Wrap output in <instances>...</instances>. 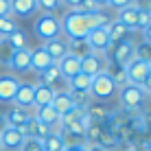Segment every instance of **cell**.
<instances>
[{
    "instance_id": "1",
    "label": "cell",
    "mask_w": 151,
    "mask_h": 151,
    "mask_svg": "<svg viewBox=\"0 0 151 151\" xmlns=\"http://www.w3.org/2000/svg\"><path fill=\"white\" fill-rule=\"evenodd\" d=\"M59 24H61V33L70 42V40H86L92 29L107 27V24H110V18H107V13L103 11V9H99L96 13H90V15L68 11L59 20Z\"/></svg>"
},
{
    "instance_id": "2",
    "label": "cell",
    "mask_w": 151,
    "mask_h": 151,
    "mask_svg": "<svg viewBox=\"0 0 151 151\" xmlns=\"http://www.w3.org/2000/svg\"><path fill=\"white\" fill-rule=\"evenodd\" d=\"M118 99H121V105L125 112L129 110H142L145 101H147V92L140 86H134V83H127V86L118 88Z\"/></svg>"
},
{
    "instance_id": "3",
    "label": "cell",
    "mask_w": 151,
    "mask_h": 151,
    "mask_svg": "<svg viewBox=\"0 0 151 151\" xmlns=\"http://www.w3.org/2000/svg\"><path fill=\"white\" fill-rule=\"evenodd\" d=\"M33 33L37 35L40 40L48 42V40L61 35V24L53 13H40L37 20H35V24H33Z\"/></svg>"
},
{
    "instance_id": "4",
    "label": "cell",
    "mask_w": 151,
    "mask_h": 151,
    "mask_svg": "<svg viewBox=\"0 0 151 151\" xmlns=\"http://www.w3.org/2000/svg\"><path fill=\"white\" fill-rule=\"evenodd\" d=\"M118 92V88L114 86V81L105 75V70L99 72L96 77H92V86H90V96L94 101H103L105 103L107 99H112Z\"/></svg>"
},
{
    "instance_id": "5",
    "label": "cell",
    "mask_w": 151,
    "mask_h": 151,
    "mask_svg": "<svg viewBox=\"0 0 151 151\" xmlns=\"http://www.w3.org/2000/svg\"><path fill=\"white\" fill-rule=\"evenodd\" d=\"M134 57H136V44H134L132 40H125V42H118V44L110 46V50L105 53V61L127 66Z\"/></svg>"
},
{
    "instance_id": "6",
    "label": "cell",
    "mask_w": 151,
    "mask_h": 151,
    "mask_svg": "<svg viewBox=\"0 0 151 151\" xmlns=\"http://www.w3.org/2000/svg\"><path fill=\"white\" fill-rule=\"evenodd\" d=\"M86 42H88V46H90V50H92V53H96V55H105L107 50H110V46H112L110 37H107V29L105 27L92 29L90 33H88Z\"/></svg>"
},
{
    "instance_id": "7",
    "label": "cell",
    "mask_w": 151,
    "mask_h": 151,
    "mask_svg": "<svg viewBox=\"0 0 151 151\" xmlns=\"http://www.w3.org/2000/svg\"><path fill=\"white\" fill-rule=\"evenodd\" d=\"M125 70H127V81L134 83V86H140V88H142L145 83L149 81V64L136 59V57H134V59L125 66Z\"/></svg>"
},
{
    "instance_id": "8",
    "label": "cell",
    "mask_w": 151,
    "mask_h": 151,
    "mask_svg": "<svg viewBox=\"0 0 151 151\" xmlns=\"http://www.w3.org/2000/svg\"><path fill=\"white\" fill-rule=\"evenodd\" d=\"M7 66H9L13 72H18V75L29 72V70H31V48L13 50L11 57H9V61H7Z\"/></svg>"
},
{
    "instance_id": "9",
    "label": "cell",
    "mask_w": 151,
    "mask_h": 151,
    "mask_svg": "<svg viewBox=\"0 0 151 151\" xmlns=\"http://www.w3.org/2000/svg\"><path fill=\"white\" fill-rule=\"evenodd\" d=\"M105 55H96V53H90L81 59V72L88 77H96L99 72L105 70Z\"/></svg>"
},
{
    "instance_id": "10",
    "label": "cell",
    "mask_w": 151,
    "mask_h": 151,
    "mask_svg": "<svg viewBox=\"0 0 151 151\" xmlns=\"http://www.w3.org/2000/svg\"><path fill=\"white\" fill-rule=\"evenodd\" d=\"M42 48L48 53V57L55 61V64L61 59V57H66V55L70 53V48H68V40L61 37V35H59V37L48 40V42H44V46H42Z\"/></svg>"
},
{
    "instance_id": "11",
    "label": "cell",
    "mask_w": 151,
    "mask_h": 151,
    "mask_svg": "<svg viewBox=\"0 0 151 151\" xmlns=\"http://www.w3.org/2000/svg\"><path fill=\"white\" fill-rule=\"evenodd\" d=\"M57 68H59L61 77L68 81V79H72V77H77V75L81 72V59H79L77 55L68 53L66 57H61V59L57 61Z\"/></svg>"
},
{
    "instance_id": "12",
    "label": "cell",
    "mask_w": 151,
    "mask_h": 151,
    "mask_svg": "<svg viewBox=\"0 0 151 151\" xmlns=\"http://www.w3.org/2000/svg\"><path fill=\"white\" fill-rule=\"evenodd\" d=\"M18 77L15 75H0V103H11L18 92Z\"/></svg>"
},
{
    "instance_id": "13",
    "label": "cell",
    "mask_w": 151,
    "mask_h": 151,
    "mask_svg": "<svg viewBox=\"0 0 151 151\" xmlns=\"http://www.w3.org/2000/svg\"><path fill=\"white\" fill-rule=\"evenodd\" d=\"M22 140H24V136L20 134V129L7 127L2 134H0V149H4V151H20Z\"/></svg>"
},
{
    "instance_id": "14",
    "label": "cell",
    "mask_w": 151,
    "mask_h": 151,
    "mask_svg": "<svg viewBox=\"0 0 151 151\" xmlns=\"http://www.w3.org/2000/svg\"><path fill=\"white\" fill-rule=\"evenodd\" d=\"M33 94H35V83H20L18 92H15V96H13L11 103L15 107H24V110H29V107H33Z\"/></svg>"
},
{
    "instance_id": "15",
    "label": "cell",
    "mask_w": 151,
    "mask_h": 151,
    "mask_svg": "<svg viewBox=\"0 0 151 151\" xmlns=\"http://www.w3.org/2000/svg\"><path fill=\"white\" fill-rule=\"evenodd\" d=\"M138 11H140V4H129V7L118 11L116 22H121L123 27H127L134 33V31H138Z\"/></svg>"
},
{
    "instance_id": "16",
    "label": "cell",
    "mask_w": 151,
    "mask_h": 151,
    "mask_svg": "<svg viewBox=\"0 0 151 151\" xmlns=\"http://www.w3.org/2000/svg\"><path fill=\"white\" fill-rule=\"evenodd\" d=\"M33 116L29 110H24V107H9V112L4 114V121H7V127H15V129H20V127H24V123L29 121V118Z\"/></svg>"
},
{
    "instance_id": "17",
    "label": "cell",
    "mask_w": 151,
    "mask_h": 151,
    "mask_svg": "<svg viewBox=\"0 0 151 151\" xmlns=\"http://www.w3.org/2000/svg\"><path fill=\"white\" fill-rule=\"evenodd\" d=\"M53 64H55V61L48 57V53H46L42 46H40V48H31V70H35L40 75L42 70H46L48 66H53Z\"/></svg>"
},
{
    "instance_id": "18",
    "label": "cell",
    "mask_w": 151,
    "mask_h": 151,
    "mask_svg": "<svg viewBox=\"0 0 151 151\" xmlns=\"http://www.w3.org/2000/svg\"><path fill=\"white\" fill-rule=\"evenodd\" d=\"M9 4H11V13L15 18H29L37 11L35 0H9Z\"/></svg>"
},
{
    "instance_id": "19",
    "label": "cell",
    "mask_w": 151,
    "mask_h": 151,
    "mask_svg": "<svg viewBox=\"0 0 151 151\" xmlns=\"http://www.w3.org/2000/svg\"><path fill=\"white\" fill-rule=\"evenodd\" d=\"M110 112H112V110H110L103 101H92L90 105L86 107L88 118H90V121H94V123H105L107 116H110Z\"/></svg>"
},
{
    "instance_id": "20",
    "label": "cell",
    "mask_w": 151,
    "mask_h": 151,
    "mask_svg": "<svg viewBox=\"0 0 151 151\" xmlns=\"http://www.w3.org/2000/svg\"><path fill=\"white\" fill-rule=\"evenodd\" d=\"M50 105H53V110L59 114V116H64L66 112H70L72 107V101H70V94H68V90H55V96H53V101H50Z\"/></svg>"
},
{
    "instance_id": "21",
    "label": "cell",
    "mask_w": 151,
    "mask_h": 151,
    "mask_svg": "<svg viewBox=\"0 0 151 151\" xmlns=\"http://www.w3.org/2000/svg\"><path fill=\"white\" fill-rule=\"evenodd\" d=\"M105 75L114 81L116 88H123V86L129 83L127 81V70H125V66H121V64H112V61H107V64H105Z\"/></svg>"
},
{
    "instance_id": "22",
    "label": "cell",
    "mask_w": 151,
    "mask_h": 151,
    "mask_svg": "<svg viewBox=\"0 0 151 151\" xmlns=\"http://www.w3.org/2000/svg\"><path fill=\"white\" fill-rule=\"evenodd\" d=\"M55 96V88H48L44 83H35V94H33V107H44L50 105Z\"/></svg>"
},
{
    "instance_id": "23",
    "label": "cell",
    "mask_w": 151,
    "mask_h": 151,
    "mask_svg": "<svg viewBox=\"0 0 151 151\" xmlns=\"http://www.w3.org/2000/svg\"><path fill=\"white\" fill-rule=\"evenodd\" d=\"M107 37H110L112 44H118V42H125V40H129V35H132V31H129L127 27H123L121 22H110L107 24Z\"/></svg>"
},
{
    "instance_id": "24",
    "label": "cell",
    "mask_w": 151,
    "mask_h": 151,
    "mask_svg": "<svg viewBox=\"0 0 151 151\" xmlns=\"http://www.w3.org/2000/svg\"><path fill=\"white\" fill-rule=\"evenodd\" d=\"M35 118L46 125V127H55L57 123H59V114L53 110V105H44V107H37V112H35Z\"/></svg>"
},
{
    "instance_id": "25",
    "label": "cell",
    "mask_w": 151,
    "mask_h": 151,
    "mask_svg": "<svg viewBox=\"0 0 151 151\" xmlns=\"http://www.w3.org/2000/svg\"><path fill=\"white\" fill-rule=\"evenodd\" d=\"M61 79H64V77H61V72H59V68H57V64L48 66L46 70L40 72V83H44V86H48V88H55V83H59Z\"/></svg>"
},
{
    "instance_id": "26",
    "label": "cell",
    "mask_w": 151,
    "mask_h": 151,
    "mask_svg": "<svg viewBox=\"0 0 151 151\" xmlns=\"http://www.w3.org/2000/svg\"><path fill=\"white\" fill-rule=\"evenodd\" d=\"M68 94H70L72 105L79 107V110H86V107L94 101V99L90 96V92H86V90H68Z\"/></svg>"
},
{
    "instance_id": "27",
    "label": "cell",
    "mask_w": 151,
    "mask_h": 151,
    "mask_svg": "<svg viewBox=\"0 0 151 151\" xmlns=\"http://www.w3.org/2000/svg\"><path fill=\"white\" fill-rule=\"evenodd\" d=\"M7 44L11 46L13 50H20V48H29V35L24 33L22 29H15L13 33L7 37Z\"/></svg>"
},
{
    "instance_id": "28",
    "label": "cell",
    "mask_w": 151,
    "mask_h": 151,
    "mask_svg": "<svg viewBox=\"0 0 151 151\" xmlns=\"http://www.w3.org/2000/svg\"><path fill=\"white\" fill-rule=\"evenodd\" d=\"M66 142L61 138V134H48L44 140H42V149L44 151H64Z\"/></svg>"
},
{
    "instance_id": "29",
    "label": "cell",
    "mask_w": 151,
    "mask_h": 151,
    "mask_svg": "<svg viewBox=\"0 0 151 151\" xmlns=\"http://www.w3.org/2000/svg\"><path fill=\"white\" fill-rule=\"evenodd\" d=\"M90 86H92V77L83 75V72H79V75L72 77V79H68V90H86V92H90Z\"/></svg>"
},
{
    "instance_id": "30",
    "label": "cell",
    "mask_w": 151,
    "mask_h": 151,
    "mask_svg": "<svg viewBox=\"0 0 151 151\" xmlns=\"http://www.w3.org/2000/svg\"><path fill=\"white\" fill-rule=\"evenodd\" d=\"M15 29H18V22H15L13 15H2L0 18V40H7Z\"/></svg>"
},
{
    "instance_id": "31",
    "label": "cell",
    "mask_w": 151,
    "mask_h": 151,
    "mask_svg": "<svg viewBox=\"0 0 151 151\" xmlns=\"http://www.w3.org/2000/svg\"><path fill=\"white\" fill-rule=\"evenodd\" d=\"M68 48H70V53H72V55H77L79 59H83L86 55H90V53H92L86 40H70V42H68Z\"/></svg>"
},
{
    "instance_id": "32",
    "label": "cell",
    "mask_w": 151,
    "mask_h": 151,
    "mask_svg": "<svg viewBox=\"0 0 151 151\" xmlns=\"http://www.w3.org/2000/svg\"><path fill=\"white\" fill-rule=\"evenodd\" d=\"M118 145H121V140H118L116 136H114L112 132H107V129L101 134V138H99V147H101V149H105V151H112V149H116Z\"/></svg>"
},
{
    "instance_id": "33",
    "label": "cell",
    "mask_w": 151,
    "mask_h": 151,
    "mask_svg": "<svg viewBox=\"0 0 151 151\" xmlns=\"http://www.w3.org/2000/svg\"><path fill=\"white\" fill-rule=\"evenodd\" d=\"M136 59L145 61V64L151 66V44L149 42H140V44H136Z\"/></svg>"
},
{
    "instance_id": "34",
    "label": "cell",
    "mask_w": 151,
    "mask_h": 151,
    "mask_svg": "<svg viewBox=\"0 0 151 151\" xmlns=\"http://www.w3.org/2000/svg\"><path fill=\"white\" fill-rule=\"evenodd\" d=\"M70 11H75V13H81V15H90V13H96L99 11V7L92 0H81L79 4H77L75 9H70Z\"/></svg>"
},
{
    "instance_id": "35",
    "label": "cell",
    "mask_w": 151,
    "mask_h": 151,
    "mask_svg": "<svg viewBox=\"0 0 151 151\" xmlns=\"http://www.w3.org/2000/svg\"><path fill=\"white\" fill-rule=\"evenodd\" d=\"M37 2V9L42 13H53L61 7V0H35Z\"/></svg>"
},
{
    "instance_id": "36",
    "label": "cell",
    "mask_w": 151,
    "mask_h": 151,
    "mask_svg": "<svg viewBox=\"0 0 151 151\" xmlns=\"http://www.w3.org/2000/svg\"><path fill=\"white\" fill-rule=\"evenodd\" d=\"M20 151H44L42 149V140L37 138H24L20 145Z\"/></svg>"
},
{
    "instance_id": "37",
    "label": "cell",
    "mask_w": 151,
    "mask_h": 151,
    "mask_svg": "<svg viewBox=\"0 0 151 151\" xmlns=\"http://www.w3.org/2000/svg\"><path fill=\"white\" fill-rule=\"evenodd\" d=\"M149 24H151V9L140 7V11H138V29L142 31V29H147Z\"/></svg>"
},
{
    "instance_id": "38",
    "label": "cell",
    "mask_w": 151,
    "mask_h": 151,
    "mask_svg": "<svg viewBox=\"0 0 151 151\" xmlns=\"http://www.w3.org/2000/svg\"><path fill=\"white\" fill-rule=\"evenodd\" d=\"M11 53H13V48L7 44V40H0V64H7Z\"/></svg>"
},
{
    "instance_id": "39",
    "label": "cell",
    "mask_w": 151,
    "mask_h": 151,
    "mask_svg": "<svg viewBox=\"0 0 151 151\" xmlns=\"http://www.w3.org/2000/svg\"><path fill=\"white\" fill-rule=\"evenodd\" d=\"M129 4H138V0H107V7L116 9V11H121V9L129 7Z\"/></svg>"
},
{
    "instance_id": "40",
    "label": "cell",
    "mask_w": 151,
    "mask_h": 151,
    "mask_svg": "<svg viewBox=\"0 0 151 151\" xmlns=\"http://www.w3.org/2000/svg\"><path fill=\"white\" fill-rule=\"evenodd\" d=\"M2 15H11V4L9 0H0V18Z\"/></svg>"
},
{
    "instance_id": "41",
    "label": "cell",
    "mask_w": 151,
    "mask_h": 151,
    "mask_svg": "<svg viewBox=\"0 0 151 151\" xmlns=\"http://www.w3.org/2000/svg\"><path fill=\"white\" fill-rule=\"evenodd\" d=\"M64 151H88L86 145H68V147H64Z\"/></svg>"
},
{
    "instance_id": "42",
    "label": "cell",
    "mask_w": 151,
    "mask_h": 151,
    "mask_svg": "<svg viewBox=\"0 0 151 151\" xmlns=\"http://www.w3.org/2000/svg\"><path fill=\"white\" fill-rule=\"evenodd\" d=\"M79 2H81V0H61V4H66L68 9H75Z\"/></svg>"
},
{
    "instance_id": "43",
    "label": "cell",
    "mask_w": 151,
    "mask_h": 151,
    "mask_svg": "<svg viewBox=\"0 0 151 151\" xmlns=\"http://www.w3.org/2000/svg\"><path fill=\"white\" fill-rule=\"evenodd\" d=\"M142 37H145V42H149V44H151V24L147 29H142Z\"/></svg>"
},
{
    "instance_id": "44",
    "label": "cell",
    "mask_w": 151,
    "mask_h": 151,
    "mask_svg": "<svg viewBox=\"0 0 151 151\" xmlns=\"http://www.w3.org/2000/svg\"><path fill=\"white\" fill-rule=\"evenodd\" d=\"M7 129V121H4V114H0V134Z\"/></svg>"
},
{
    "instance_id": "45",
    "label": "cell",
    "mask_w": 151,
    "mask_h": 151,
    "mask_svg": "<svg viewBox=\"0 0 151 151\" xmlns=\"http://www.w3.org/2000/svg\"><path fill=\"white\" fill-rule=\"evenodd\" d=\"M92 2L96 4L99 9H103V7H107V0H92Z\"/></svg>"
},
{
    "instance_id": "46",
    "label": "cell",
    "mask_w": 151,
    "mask_h": 151,
    "mask_svg": "<svg viewBox=\"0 0 151 151\" xmlns=\"http://www.w3.org/2000/svg\"><path fill=\"white\" fill-rule=\"evenodd\" d=\"M88 151H105V149H101V147H99V145H92V147H86Z\"/></svg>"
},
{
    "instance_id": "47",
    "label": "cell",
    "mask_w": 151,
    "mask_h": 151,
    "mask_svg": "<svg viewBox=\"0 0 151 151\" xmlns=\"http://www.w3.org/2000/svg\"><path fill=\"white\" fill-rule=\"evenodd\" d=\"M147 9H151V0H147Z\"/></svg>"
},
{
    "instance_id": "48",
    "label": "cell",
    "mask_w": 151,
    "mask_h": 151,
    "mask_svg": "<svg viewBox=\"0 0 151 151\" xmlns=\"http://www.w3.org/2000/svg\"><path fill=\"white\" fill-rule=\"evenodd\" d=\"M147 99H151V90H149V92H147Z\"/></svg>"
},
{
    "instance_id": "49",
    "label": "cell",
    "mask_w": 151,
    "mask_h": 151,
    "mask_svg": "<svg viewBox=\"0 0 151 151\" xmlns=\"http://www.w3.org/2000/svg\"><path fill=\"white\" fill-rule=\"evenodd\" d=\"M149 79H151V66H149Z\"/></svg>"
},
{
    "instance_id": "50",
    "label": "cell",
    "mask_w": 151,
    "mask_h": 151,
    "mask_svg": "<svg viewBox=\"0 0 151 151\" xmlns=\"http://www.w3.org/2000/svg\"><path fill=\"white\" fill-rule=\"evenodd\" d=\"M149 149H151V138H149Z\"/></svg>"
},
{
    "instance_id": "51",
    "label": "cell",
    "mask_w": 151,
    "mask_h": 151,
    "mask_svg": "<svg viewBox=\"0 0 151 151\" xmlns=\"http://www.w3.org/2000/svg\"><path fill=\"white\" fill-rule=\"evenodd\" d=\"M127 151H136V149H127Z\"/></svg>"
},
{
    "instance_id": "52",
    "label": "cell",
    "mask_w": 151,
    "mask_h": 151,
    "mask_svg": "<svg viewBox=\"0 0 151 151\" xmlns=\"http://www.w3.org/2000/svg\"><path fill=\"white\" fill-rule=\"evenodd\" d=\"M0 151H4V149H0Z\"/></svg>"
}]
</instances>
